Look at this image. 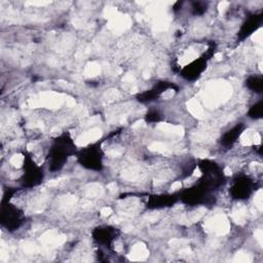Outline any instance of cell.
I'll list each match as a JSON object with an SVG mask.
<instances>
[{"label": "cell", "mask_w": 263, "mask_h": 263, "mask_svg": "<svg viewBox=\"0 0 263 263\" xmlns=\"http://www.w3.org/2000/svg\"><path fill=\"white\" fill-rule=\"evenodd\" d=\"M77 152L76 145L69 133H62L52 140L47 153V165L50 172L62 170L70 156Z\"/></svg>", "instance_id": "cell-1"}, {"label": "cell", "mask_w": 263, "mask_h": 263, "mask_svg": "<svg viewBox=\"0 0 263 263\" xmlns=\"http://www.w3.org/2000/svg\"><path fill=\"white\" fill-rule=\"evenodd\" d=\"M197 165L201 172L199 182H201L212 191L220 188L225 183L226 178L223 168L217 162L210 159H201Z\"/></svg>", "instance_id": "cell-2"}, {"label": "cell", "mask_w": 263, "mask_h": 263, "mask_svg": "<svg viewBox=\"0 0 263 263\" xmlns=\"http://www.w3.org/2000/svg\"><path fill=\"white\" fill-rule=\"evenodd\" d=\"M75 156L77 162L86 170L93 172H100L103 170L104 151L99 143L91 144L80 150H77Z\"/></svg>", "instance_id": "cell-3"}, {"label": "cell", "mask_w": 263, "mask_h": 263, "mask_svg": "<svg viewBox=\"0 0 263 263\" xmlns=\"http://www.w3.org/2000/svg\"><path fill=\"white\" fill-rule=\"evenodd\" d=\"M213 192L210 188L203 185L201 182L183 190L179 198L183 203L188 205H199V204H211L214 202Z\"/></svg>", "instance_id": "cell-4"}, {"label": "cell", "mask_w": 263, "mask_h": 263, "mask_svg": "<svg viewBox=\"0 0 263 263\" xmlns=\"http://www.w3.org/2000/svg\"><path fill=\"white\" fill-rule=\"evenodd\" d=\"M215 51H216L215 44H211L204 53H202L199 58L193 60L189 64L185 65L180 70V75L188 81L197 80L205 71L208 67V62L214 55Z\"/></svg>", "instance_id": "cell-5"}, {"label": "cell", "mask_w": 263, "mask_h": 263, "mask_svg": "<svg viewBox=\"0 0 263 263\" xmlns=\"http://www.w3.org/2000/svg\"><path fill=\"white\" fill-rule=\"evenodd\" d=\"M22 185L26 188H33L40 185L44 179L43 168L35 162L31 154L24 153Z\"/></svg>", "instance_id": "cell-6"}, {"label": "cell", "mask_w": 263, "mask_h": 263, "mask_svg": "<svg viewBox=\"0 0 263 263\" xmlns=\"http://www.w3.org/2000/svg\"><path fill=\"white\" fill-rule=\"evenodd\" d=\"M0 221L2 226L8 231L18 229L25 221L24 212L10 201L1 202Z\"/></svg>", "instance_id": "cell-7"}, {"label": "cell", "mask_w": 263, "mask_h": 263, "mask_svg": "<svg viewBox=\"0 0 263 263\" xmlns=\"http://www.w3.org/2000/svg\"><path fill=\"white\" fill-rule=\"evenodd\" d=\"M256 190L255 181L247 175L236 176L229 187V194L233 199L245 200L248 199Z\"/></svg>", "instance_id": "cell-8"}, {"label": "cell", "mask_w": 263, "mask_h": 263, "mask_svg": "<svg viewBox=\"0 0 263 263\" xmlns=\"http://www.w3.org/2000/svg\"><path fill=\"white\" fill-rule=\"evenodd\" d=\"M119 234H120L119 229L110 225L98 226L91 232L92 239L98 245L108 249H111V247L113 246V242L119 236Z\"/></svg>", "instance_id": "cell-9"}, {"label": "cell", "mask_w": 263, "mask_h": 263, "mask_svg": "<svg viewBox=\"0 0 263 263\" xmlns=\"http://www.w3.org/2000/svg\"><path fill=\"white\" fill-rule=\"evenodd\" d=\"M175 88L178 90V86L170 81H159L157 82L153 87H151L148 90H145L137 96V100L140 103H150L155 101L157 98H159L164 91Z\"/></svg>", "instance_id": "cell-10"}, {"label": "cell", "mask_w": 263, "mask_h": 263, "mask_svg": "<svg viewBox=\"0 0 263 263\" xmlns=\"http://www.w3.org/2000/svg\"><path fill=\"white\" fill-rule=\"evenodd\" d=\"M263 22V13H254L251 14L240 26L237 32V38L239 41H243L248 37H250L253 33H255L262 25Z\"/></svg>", "instance_id": "cell-11"}, {"label": "cell", "mask_w": 263, "mask_h": 263, "mask_svg": "<svg viewBox=\"0 0 263 263\" xmlns=\"http://www.w3.org/2000/svg\"><path fill=\"white\" fill-rule=\"evenodd\" d=\"M178 200L176 194H158L151 195L147 201V208L149 209H162L172 206Z\"/></svg>", "instance_id": "cell-12"}, {"label": "cell", "mask_w": 263, "mask_h": 263, "mask_svg": "<svg viewBox=\"0 0 263 263\" xmlns=\"http://www.w3.org/2000/svg\"><path fill=\"white\" fill-rule=\"evenodd\" d=\"M245 129V124L243 123H237L236 125H234L232 128L228 129L226 133H224L220 139V143L223 147L229 148L232 147L236 141L238 140V138L240 137V135L242 134Z\"/></svg>", "instance_id": "cell-13"}, {"label": "cell", "mask_w": 263, "mask_h": 263, "mask_svg": "<svg viewBox=\"0 0 263 263\" xmlns=\"http://www.w3.org/2000/svg\"><path fill=\"white\" fill-rule=\"evenodd\" d=\"M246 86L256 93L263 91V77L262 75H251L246 79Z\"/></svg>", "instance_id": "cell-14"}, {"label": "cell", "mask_w": 263, "mask_h": 263, "mask_svg": "<svg viewBox=\"0 0 263 263\" xmlns=\"http://www.w3.org/2000/svg\"><path fill=\"white\" fill-rule=\"evenodd\" d=\"M248 116L252 119H260L263 117V101H259L251 106L248 111Z\"/></svg>", "instance_id": "cell-15"}, {"label": "cell", "mask_w": 263, "mask_h": 263, "mask_svg": "<svg viewBox=\"0 0 263 263\" xmlns=\"http://www.w3.org/2000/svg\"><path fill=\"white\" fill-rule=\"evenodd\" d=\"M191 9H192V13L194 15H201L206 11L208 3L202 2V1H194V2H192Z\"/></svg>", "instance_id": "cell-16"}, {"label": "cell", "mask_w": 263, "mask_h": 263, "mask_svg": "<svg viewBox=\"0 0 263 263\" xmlns=\"http://www.w3.org/2000/svg\"><path fill=\"white\" fill-rule=\"evenodd\" d=\"M147 122H159L161 120V114L157 110H150L145 116Z\"/></svg>", "instance_id": "cell-17"}]
</instances>
